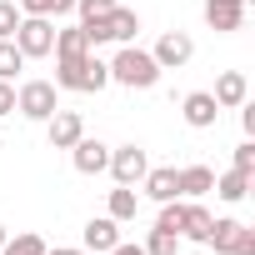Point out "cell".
I'll use <instances>...</instances> for the list:
<instances>
[{"instance_id":"1","label":"cell","mask_w":255,"mask_h":255,"mask_svg":"<svg viewBox=\"0 0 255 255\" xmlns=\"http://www.w3.org/2000/svg\"><path fill=\"white\" fill-rule=\"evenodd\" d=\"M105 65H110V80H115V85H125V90H150V85L160 80L155 55H150V50H140V45H120V50H115V60H105Z\"/></svg>"},{"instance_id":"2","label":"cell","mask_w":255,"mask_h":255,"mask_svg":"<svg viewBox=\"0 0 255 255\" xmlns=\"http://www.w3.org/2000/svg\"><path fill=\"white\" fill-rule=\"evenodd\" d=\"M80 30H85L90 50H95V45H105V40H115V45H135L140 15H135V10H125V5H115V10H110V15H100V20H80Z\"/></svg>"},{"instance_id":"3","label":"cell","mask_w":255,"mask_h":255,"mask_svg":"<svg viewBox=\"0 0 255 255\" xmlns=\"http://www.w3.org/2000/svg\"><path fill=\"white\" fill-rule=\"evenodd\" d=\"M10 40L20 45L25 60H45L55 50V25H50V15H20V25H15Z\"/></svg>"},{"instance_id":"4","label":"cell","mask_w":255,"mask_h":255,"mask_svg":"<svg viewBox=\"0 0 255 255\" xmlns=\"http://www.w3.org/2000/svg\"><path fill=\"white\" fill-rule=\"evenodd\" d=\"M15 110L25 115V120H50L55 110H60V100H55V80H25L20 90H15Z\"/></svg>"},{"instance_id":"5","label":"cell","mask_w":255,"mask_h":255,"mask_svg":"<svg viewBox=\"0 0 255 255\" xmlns=\"http://www.w3.org/2000/svg\"><path fill=\"white\" fill-rule=\"evenodd\" d=\"M105 170L115 175V185H140L145 170H150V160H145V150L130 140V145H115V150H110V165H105Z\"/></svg>"},{"instance_id":"6","label":"cell","mask_w":255,"mask_h":255,"mask_svg":"<svg viewBox=\"0 0 255 255\" xmlns=\"http://www.w3.org/2000/svg\"><path fill=\"white\" fill-rule=\"evenodd\" d=\"M155 65L160 70H180V65H190V55H195V40L185 35V30H165L160 40H155Z\"/></svg>"},{"instance_id":"7","label":"cell","mask_w":255,"mask_h":255,"mask_svg":"<svg viewBox=\"0 0 255 255\" xmlns=\"http://www.w3.org/2000/svg\"><path fill=\"white\" fill-rule=\"evenodd\" d=\"M45 135H50V150H70V145L85 135V120H80V110H55V115L45 120Z\"/></svg>"},{"instance_id":"8","label":"cell","mask_w":255,"mask_h":255,"mask_svg":"<svg viewBox=\"0 0 255 255\" xmlns=\"http://www.w3.org/2000/svg\"><path fill=\"white\" fill-rule=\"evenodd\" d=\"M180 115H185V125H195V130H210V125L220 120V105H215L210 90H190L180 100Z\"/></svg>"},{"instance_id":"9","label":"cell","mask_w":255,"mask_h":255,"mask_svg":"<svg viewBox=\"0 0 255 255\" xmlns=\"http://www.w3.org/2000/svg\"><path fill=\"white\" fill-rule=\"evenodd\" d=\"M240 20H245V0H205V25L210 30L230 35V30H240Z\"/></svg>"},{"instance_id":"10","label":"cell","mask_w":255,"mask_h":255,"mask_svg":"<svg viewBox=\"0 0 255 255\" xmlns=\"http://www.w3.org/2000/svg\"><path fill=\"white\" fill-rule=\"evenodd\" d=\"M210 95H215V105H220V110L245 105V100H250V80H245V70H225V75L215 80V90H210Z\"/></svg>"},{"instance_id":"11","label":"cell","mask_w":255,"mask_h":255,"mask_svg":"<svg viewBox=\"0 0 255 255\" xmlns=\"http://www.w3.org/2000/svg\"><path fill=\"white\" fill-rule=\"evenodd\" d=\"M70 150H75V170H80V175H100V170L110 165V145H100V140H90V135H80Z\"/></svg>"},{"instance_id":"12","label":"cell","mask_w":255,"mask_h":255,"mask_svg":"<svg viewBox=\"0 0 255 255\" xmlns=\"http://www.w3.org/2000/svg\"><path fill=\"white\" fill-rule=\"evenodd\" d=\"M105 85H110V65H105L95 50H90V55H80V65H75V90H85V95H90V90H105Z\"/></svg>"},{"instance_id":"13","label":"cell","mask_w":255,"mask_h":255,"mask_svg":"<svg viewBox=\"0 0 255 255\" xmlns=\"http://www.w3.org/2000/svg\"><path fill=\"white\" fill-rule=\"evenodd\" d=\"M140 185H145V195H150V200H160V205L180 195V175H175V165H155V170H145V180H140Z\"/></svg>"},{"instance_id":"14","label":"cell","mask_w":255,"mask_h":255,"mask_svg":"<svg viewBox=\"0 0 255 255\" xmlns=\"http://www.w3.org/2000/svg\"><path fill=\"white\" fill-rule=\"evenodd\" d=\"M175 175H180V200H200V195L215 190V170H210V165H185V170H175Z\"/></svg>"},{"instance_id":"15","label":"cell","mask_w":255,"mask_h":255,"mask_svg":"<svg viewBox=\"0 0 255 255\" xmlns=\"http://www.w3.org/2000/svg\"><path fill=\"white\" fill-rule=\"evenodd\" d=\"M115 245H120V220L100 215V220H90V225H85V250L105 255V250H115Z\"/></svg>"},{"instance_id":"16","label":"cell","mask_w":255,"mask_h":255,"mask_svg":"<svg viewBox=\"0 0 255 255\" xmlns=\"http://www.w3.org/2000/svg\"><path fill=\"white\" fill-rule=\"evenodd\" d=\"M55 60H80V55H90V40H85V30L80 25H65V30H55V50H50Z\"/></svg>"},{"instance_id":"17","label":"cell","mask_w":255,"mask_h":255,"mask_svg":"<svg viewBox=\"0 0 255 255\" xmlns=\"http://www.w3.org/2000/svg\"><path fill=\"white\" fill-rule=\"evenodd\" d=\"M215 195H220V200H230V205H235V200H245V195H250V170H235V165H230V170L215 180Z\"/></svg>"},{"instance_id":"18","label":"cell","mask_w":255,"mask_h":255,"mask_svg":"<svg viewBox=\"0 0 255 255\" xmlns=\"http://www.w3.org/2000/svg\"><path fill=\"white\" fill-rule=\"evenodd\" d=\"M210 225H215V215H210L205 205H195V200H190V215H185V230H180V240H195V245H205V240H210Z\"/></svg>"},{"instance_id":"19","label":"cell","mask_w":255,"mask_h":255,"mask_svg":"<svg viewBox=\"0 0 255 255\" xmlns=\"http://www.w3.org/2000/svg\"><path fill=\"white\" fill-rule=\"evenodd\" d=\"M135 210H140V195H135L130 185H115V190H110V210H105L110 220L125 225V220H135Z\"/></svg>"},{"instance_id":"20","label":"cell","mask_w":255,"mask_h":255,"mask_svg":"<svg viewBox=\"0 0 255 255\" xmlns=\"http://www.w3.org/2000/svg\"><path fill=\"white\" fill-rule=\"evenodd\" d=\"M185 215H190V200H180V195H175V200H165V205H160V220H155V230H170V235H180V230H185Z\"/></svg>"},{"instance_id":"21","label":"cell","mask_w":255,"mask_h":255,"mask_svg":"<svg viewBox=\"0 0 255 255\" xmlns=\"http://www.w3.org/2000/svg\"><path fill=\"white\" fill-rule=\"evenodd\" d=\"M45 250H50V245H45L40 235H30V230H25V235H10L5 245H0V255H45Z\"/></svg>"},{"instance_id":"22","label":"cell","mask_w":255,"mask_h":255,"mask_svg":"<svg viewBox=\"0 0 255 255\" xmlns=\"http://www.w3.org/2000/svg\"><path fill=\"white\" fill-rule=\"evenodd\" d=\"M20 15H70L75 0H15Z\"/></svg>"},{"instance_id":"23","label":"cell","mask_w":255,"mask_h":255,"mask_svg":"<svg viewBox=\"0 0 255 255\" xmlns=\"http://www.w3.org/2000/svg\"><path fill=\"white\" fill-rule=\"evenodd\" d=\"M235 230H240V220H215V225H210V240H205V245H210L215 255H230V245H235Z\"/></svg>"},{"instance_id":"24","label":"cell","mask_w":255,"mask_h":255,"mask_svg":"<svg viewBox=\"0 0 255 255\" xmlns=\"http://www.w3.org/2000/svg\"><path fill=\"white\" fill-rule=\"evenodd\" d=\"M25 65V55H20V45L15 40H0V80H15V70Z\"/></svg>"},{"instance_id":"25","label":"cell","mask_w":255,"mask_h":255,"mask_svg":"<svg viewBox=\"0 0 255 255\" xmlns=\"http://www.w3.org/2000/svg\"><path fill=\"white\" fill-rule=\"evenodd\" d=\"M180 250V235H170V230H150L145 235V255H175Z\"/></svg>"},{"instance_id":"26","label":"cell","mask_w":255,"mask_h":255,"mask_svg":"<svg viewBox=\"0 0 255 255\" xmlns=\"http://www.w3.org/2000/svg\"><path fill=\"white\" fill-rule=\"evenodd\" d=\"M15 25H20V5L15 0H0V40H10Z\"/></svg>"},{"instance_id":"27","label":"cell","mask_w":255,"mask_h":255,"mask_svg":"<svg viewBox=\"0 0 255 255\" xmlns=\"http://www.w3.org/2000/svg\"><path fill=\"white\" fill-rule=\"evenodd\" d=\"M120 5V0H75V10H80V20H100V15H110Z\"/></svg>"},{"instance_id":"28","label":"cell","mask_w":255,"mask_h":255,"mask_svg":"<svg viewBox=\"0 0 255 255\" xmlns=\"http://www.w3.org/2000/svg\"><path fill=\"white\" fill-rule=\"evenodd\" d=\"M235 170H250L255 175V140H240L235 145Z\"/></svg>"},{"instance_id":"29","label":"cell","mask_w":255,"mask_h":255,"mask_svg":"<svg viewBox=\"0 0 255 255\" xmlns=\"http://www.w3.org/2000/svg\"><path fill=\"white\" fill-rule=\"evenodd\" d=\"M230 255H255V230H250V225H240V230H235V245H230Z\"/></svg>"},{"instance_id":"30","label":"cell","mask_w":255,"mask_h":255,"mask_svg":"<svg viewBox=\"0 0 255 255\" xmlns=\"http://www.w3.org/2000/svg\"><path fill=\"white\" fill-rule=\"evenodd\" d=\"M0 115H15V85L0 80Z\"/></svg>"},{"instance_id":"31","label":"cell","mask_w":255,"mask_h":255,"mask_svg":"<svg viewBox=\"0 0 255 255\" xmlns=\"http://www.w3.org/2000/svg\"><path fill=\"white\" fill-rule=\"evenodd\" d=\"M105 255H145V245H125V240H120V245H115V250H105Z\"/></svg>"},{"instance_id":"32","label":"cell","mask_w":255,"mask_h":255,"mask_svg":"<svg viewBox=\"0 0 255 255\" xmlns=\"http://www.w3.org/2000/svg\"><path fill=\"white\" fill-rule=\"evenodd\" d=\"M45 255H85V250H75V245H60V250H45Z\"/></svg>"},{"instance_id":"33","label":"cell","mask_w":255,"mask_h":255,"mask_svg":"<svg viewBox=\"0 0 255 255\" xmlns=\"http://www.w3.org/2000/svg\"><path fill=\"white\" fill-rule=\"evenodd\" d=\"M5 240H10V230H5V225H0V245H5Z\"/></svg>"}]
</instances>
